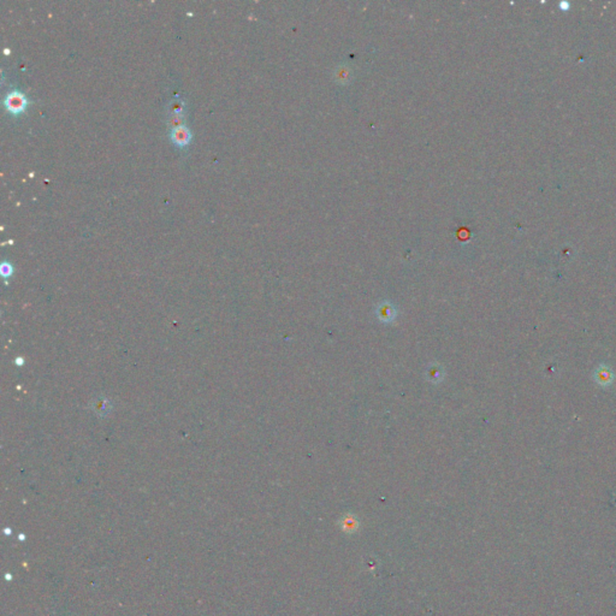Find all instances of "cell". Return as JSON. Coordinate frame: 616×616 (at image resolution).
Instances as JSON below:
<instances>
[{"label": "cell", "mask_w": 616, "mask_h": 616, "mask_svg": "<svg viewBox=\"0 0 616 616\" xmlns=\"http://www.w3.org/2000/svg\"><path fill=\"white\" fill-rule=\"evenodd\" d=\"M558 6H560L561 9H562V10H565V11H566V10H568V9H569V4H568V2H567V1H562V2H560V5H558Z\"/></svg>", "instance_id": "obj_8"}, {"label": "cell", "mask_w": 616, "mask_h": 616, "mask_svg": "<svg viewBox=\"0 0 616 616\" xmlns=\"http://www.w3.org/2000/svg\"><path fill=\"white\" fill-rule=\"evenodd\" d=\"M183 103L182 102H178V100H175V102L171 103V106H170V110H171V115L173 113H182L183 111Z\"/></svg>", "instance_id": "obj_6"}, {"label": "cell", "mask_w": 616, "mask_h": 616, "mask_svg": "<svg viewBox=\"0 0 616 616\" xmlns=\"http://www.w3.org/2000/svg\"><path fill=\"white\" fill-rule=\"evenodd\" d=\"M343 524H344L343 525V529L346 530V531H354V530L356 529V526H358L356 521L351 516H349V517H347V519H344Z\"/></svg>", "instance_id": "obj_5"}, {"label": "cell", "mask_w": 616, "mask_h": 616, "mask_svg": "<svg viewBox=\"0 0 616 616\" xmlns=\"http://www.w3.org/2000/svg\"><path fill=\"white\" fill-rule=\"evenodd\" d=\"M5 105H6V107L9 108L11 112L17 113V112H21V111L25 107V105H27V99H25V97L22 94V93L15 90V92H11L10 94H7V97L5 98Z\"/></svg>", "instance_id": "obj_1"}, {"label": "cell", "mask_w": 616, "mask_h": 616, "mask_svg": "<svg viewBox=\"0 0 616 616\" xmlns=\"http://www.w3.org/2000/svg\"><path fill=\"white\" fill-rule=\"evenodd\" d=\"M377 317L383 323H391L396 317V310L394 306L389 302H382L377 307Z\"/></svg>", "instance_id": "obj_2"}, {"label": "cell", "mask_w": 616, "mask_h": 616, "mask_svg": "<svg viewBox=\"0 0 616 616\" xmlns=\"http://www.w3.org/2000/svg\"><path fill=\"white\" fill-rule=\"evenodd\" d=\"M171 137L176 144L183 146V144H187L190 140V131L188 130L187 126H178V128L172 129Z\"/></svg>", "instance_id": "obj_3"}, {"label": "cell", "mask_w": 616, "mask_h": 616, "mask_svg": "<svg viewBox=\"0 0 616 616\" xmlns=\"http://www.w3.org/2000/svg\"><path fill=\"white\" fill-rule=\"evenodd\" d=\"M183 122H185V117L182 116V113H173L170 116V125L172 126V129L182 126Z\"/></svg>", "instance_id": "obj_4"}, {"label": "cell", "mask_w": 616, "mask_h": 616, "mask_svg": "<svg viewBox=\"0 0 616 616\" xmlns=\"http://www.w3.org/2000/svg\"><path fill=\"white\" fill-rule=\"evenodd\" d=\"M0 271H1L2 277H10L12 274V271H14V270H12L11 264L2 263L1 264V270H0Z\"/></svg>", "instance_id": "obj_7"}]
</instances>
